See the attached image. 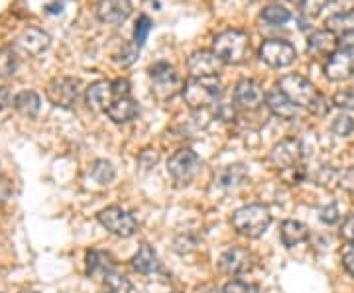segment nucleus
I'll return each instance as SVG.
<instances>
[{
    "mask_svg": "<svg viewBox=\"0 0 354 293\" xmlns=\"http://www.w3.org/2000/svg\"><path fill=\"white\" fill-rule=\"evenodd\" d=\"M278 89L290 99L297 108H305L311 115L327 116L333 108V99H327L315 85L297 73H288L278 81Z\"/></svg>",
    "mask_w": 354,
    "mask_h": 293,
    "instance_id": "obj_1",
    "label": "nucleus"
},
{
    "mask_svg": "<svg viewBox=\"0 0 354 293\" xmlns=\"http://www.w3.org/2000/svg\"><path fill=\"white\" fill-rule=\"evenodd\" d=\"M181 95L191 111H203L221 101L223 83L218 77H189L181 89Z\"/></svg>",
    "mask_w": 354,
    "mask_h": 293,
    "instance_id": "obj_2",
    "label": "nucleus"
},
{
    "mask_svg": "<svg viewBox=\"0 0 354 293\" xmlns=\"http://www.w3.org/2000/svg\"><path fill=\"white\" fill-rule=\"evenodd\" d=\"M225 65H242L250 57V36L242 30H225L213 38V48Z\"/></svg>",
    "mask_w": 354,
    "mask_h": 293,
    "instance_id": "obj_3",
    "label": "nucleus"
},
{
    "mask_svg": "<svg viewBox=\"0 0 354 293\" xmlns=\"http://www.w3.org/2000/svg\"><path fill=\"white\" fill-rule=\"evenodd\" d=\"M272 225V213L266 205L252 203L241 207L232 215V229L246 238H260Z\"/></svg>",
    "mask_w": 354,
    "mask_h": 293,
    "instance_id": "obj_4",
    "label": "nucleus"
},
{
    "mask_svg": "<svg viewBox=\"0 0 354 293\" xmlns=\"http://www.w3.org/2000/svg\"><path fill=\"white\" fill-rule=\"evenodd\" d=\"M81 81L77 77L69 75H57L51 79L46 87V99L64 111H71L81 99Z\"/></svg>",
    "mask_w": 354,
    "mask_h": 293,
    "instance_id": "obj_5",
    "label": "nucleus"
},
{
    "mask_svg": "<svg viewBox=\"0 0 354 293\" xmlns=\"http://www.w3.org/2000/svg\"><path fill=\"white\" fill-rule=\"evenodd\" d=\"M148 75L152 79V95L158 101L174 99L177 95V91L183 89L176 67L169 65L167 62H158V64L150 65Z\"/></svg>",
    "mask_w": 354,
    "mask_h": 293,
    "instance_id": "obj_6",
    "label": "nucleus"
},
{
    "mask_svg": "<svg viewBox=\"0 0 354 293\" xmlns=\"http://www.w3.org/2000/svg\"><path fill=\"white\" fill-rule=\"evenodd\" d=\"M258 57L262 64L272 69H286L295 64L297 50L293 44L286 41V39H266L258 48Z\"/></svg>",
    "mask_w": 354,
    "mask_h": 293,
    "instance_id": "obj_7",
    "label": "nucleus"
},
{
    "mask_svg": "<svg viewBox=\"0 0 354 293\" xmlns=\"http://www.w3.org/2000/svg\"><path fill=\"white\" fill-rule=\"evenodd\" d=\"M199 167H201V158L191 148H181L167 160V173L177 185H189L199 173Z\"/></svg>",
    "mask_w": 354,
    "mask_h": 293,
    "instance_id": "obj_8",
    "label": "nucleus"
},
{
    "mask_svg": "<svg viewBox=\"0 0 354 293\" xmlns=\"http://www.w3.org/2000/svg\"><path fill=\"white\" fill-rule=\"evenodd\" d=\"M97 218L111 234L120 236V238H130L138 230V220L134 218V215L124 211L118 205H111V207L102 209L101 213L97 215Z\"/></svg>",
    "mask_w": 354,
    "mask_h": 293,
    "instance_id": "obj_9",
    "label": "nucleus"
},
{
    "mask_svg": "<svg viewBox=\"0 0 354 293\" xmlns=\"http://www.w3.org/2000/svg\"><path fill=\"white\" fill-rule=\"evenodd\" d=\"M301 160H304V144L297 138H283L270 152V162L281 171L301 166Z\"/></svg>",
    "mask_w": 354,
    "mask_h": 293,
    "instance_id": "obj_10",
    "label": "nucleus"
},
{
    "mask_svg": "<svg viewBox=\"0 0 354 293\" xmlns=\"http://www.w3.org/2000/svg\"><path fill=\"white\" fill-rule=\"evenodd\" d=\"M51 38L48 32H44L41 28L36 26H28L24 28L16 39H14V50L24 53L28 57H38L44 51L50 50Z\"/></svg>",
    "mask_w": 354,
    "mask_h": 293,
    "instance_id": "obj_11",
    "label": "nucleus"
},
{
    "mask_svg": "<svg viewBox=\"0 0 354 293\" xmlns=\"http://www.w3.org/2000/svg\"><path fill=\"white\" fill-rule=\"evenodd\" d=\"M317 185L325 187V189H342V191L354 193V167H346V169H337V167L323 166L315 171Z\"/></svg>",
    "mask_w": 354,
    "mask_h": 293,
    "instance_id": "obj_12",
    "label": "nucleus"
},
{
    "mask_svg": "<svg viewBox=\"0 0 354 293\" xmlns=\"http://www.w3.org/2000/svg\"><path fill=\"white\" fill-rule=\"evenodd\" d=\"M232 101H234V106H239L242 111H258L266 102V95L258 81H254V79H241L234 85Z\"/></svg>",
    "mask_w": 354,
    "mask_h": 293,
    "instance_id": "obj_13",
    "label": "nucleus"
},
{
    "mask_svg": "<svg viewBox=\"0 0 354 293\" xmlns=\"http://www.w3.org/2000/svg\"><path fill=\"white\" fill-rule=\"evenodd\" d=\"M225 64L213 50H197L187 57L189 77H218Z\"/></svg>",
    "mask_w": 354,
    "mask_h": 293,
    "instance_id": "obj_14",
    "label": "nucleus"
},
{
    "mask_svg": "<svg viewBox=\"0 0 354 293\" xmlns=\"http://www.w3.org/2000/svg\"><path fill=\"white\" fill-rule=\"evenodd\" d=\"M218 266L228 276H241V274H246L254 268V256L246 248L230 246L221 254Z\"/></svg>",
    "mask_w": 354,
    "mask_h": 293,
    "instance_id": "obj_15",
    "label": "nucleus"
},
{
    "mask_svg": "<svg viewBox=\"0 0 354 293\" xmlns=\"http://www.w3.org/2000/svg\"><path fill=\"white\" fill-rule=\"evenodd\" d=\"M95 14L102 24H124L132 14V0H99Z\"/></svg>",
    "mask_w": 354,
    "mask_h": 293,
    "instance_id": "obj_16",
    "label": "nucleus"
},
{
    "mask_svg": "<svg viewBox=\"0 0 354 293\" xmlns=\"http://www.w3.org/2000/svg\"><path fill=\"white\" fill-rule=\"evenodd\" d=\"M354 75V51L339 50L330 55L329 59L325 62V77L339 83V81H346Z\"/></svg>",
    "mask_w": 354,
    "mask_h": 293,
    "instance_id": "obj_17",
    "label": "nucleus"
},
{
    "mask_svg": "<svg viewBox=\"0 0 354 293\" xmlns=\"http://www.w3.org/2000/svg\"><path fill=\"white\" fill-rule=\"evenodd\" d=\"M113 81H95L85 89V104L93 113H106L109 106L113 104Z\"/></svg>",
    "mask_w": 354,
    "mask_h": 293,
    "instance_id": "obj_18",
    "label": "nucleus"
},
{
    "mask_svg": "<svg viewBox=\"0 0 354 293\" xmlns=\"http://www.w3.org/2000/svg\"><path fill=\"white\" fill-rule=\"evenodd\" d=\"M339 50V38L330 30H317L307 38V51L315 59H329Z\"/></svg>",
    "mask_w": 354,
    "mask_h": 293,
    "instance_id": "obj_19",
    "label": "nucleus"
},
{
    "mask_svg": "<svg viewBox=\"0 0 354 293\" xmlns=\"http://www.w3.org/2000/svg\"><path fill=\"white\" fill-rule=\"evenodd\" d=\"M266 106L279 120H293L299 113V108L278 87H274V89L266 93Z\"/></svg>",
    "mask_w": 354,
    "mask_h": 293,
    "instance_id": "obj_20",
    "label": "nucleus"
},
{
    "mask_svg": "<svg viewBox=\"0 0 354 293\" xmlns=\"http://www.w3.org/2000/svg\"><path fill=\"white\" fill-rule=\"evenodd\" d=\"M85 266H87L88 278H99V276L106 278L116 268V260L106 250H88L87 258H85Z\"/></svg>",
    "mask_w": 354,
    "mask_h": 293,
    "instance_id": "obj_21",
    "label": "nucleus"
},
{
    "mask_svg": "<svg viewBox=\"0 0 354 293\" xmlns=\"http://www.w3.org/2000/svg\"><path fill=\"white\" fill-rule=\"evenodd\" d=\"M106 116L113 120L114 124H127L130 120H134L138 116V102L132 97H120L114 99L113 104L109 106Z\"/></svg>",
    "mask_w": 354,
    "mask_h": 293,
    "instance_id": "obj_22",
    "label": "nucleus"
},
{
    "mask_svg": "<svg viewBox=\"0 0 354 293\" xmlns=\"http://www.w3.org/2000/svg\"><path fill=\"white\" fill-rule=\"evenodd\" d=\"M14 111L24 118H36L41 108V97L36 91H20L12 99Z\"/></svg>",
    "mask_w": 354,
    "mask_h": 293,
    "instance_id": "obj_23",
    "label": "nucleus"
},
{
    "mask_svg": "<svg viewBox=\"0 0 354 293\" xmlns=\"http://www.w3.org/2000/svg\"><path fill=\"white\" fill-rule=\"evenodd\" d=\"M279 238H281L286 248H293V246L305 243L309 238V229H307V225L299 223V220H286L281 225V230H279Z\"/></svg>",
    "mask_w": 354,
    "mask_h": 293,
    "instance_id": "obj_24",
    "label": "nucleus"
},
{
    "mask_svg": "<svg viewBox=\"0 0 354 293\" xmlns=\"http://www.w3.org/2000/svg\"><path fill=\"white\" fill-rule=\"evenodd\" d=\"M132 268L136 270L138 274L144 276H150L156 270L160 268V262H158V254L150 244H142L138 248V252L132 256Z\"/></svg>",
    "mask_w": 354,
    "mask_h": 293,
    "instance_id": "obj_25",
    "label": "nucleus"
},
{
    "mask_svg": "<svg viewBox=\"0 0 354 293\" xmlns=\"http://www.w3.org/2000/svg\"><path fill=\"white\" fill-rule=\"evenodd\" d=\"M246 179H248V169L242 166V164H232V166H227L218 173L216 181L225 189H234V187L242 185Z\"/></svg>",
    "mask_w": 354,
    "mask_h": 293,
    "instance_id": "obj_26",
    "label": "nucleus"
},
{
    "mask_svg": "<svg viewBox=\"0 0 354 293\" xmlns=\"http://www.w3.org/2000/svg\"><path fill=\"white\" fill-rule=\"evenodd\" d=\"M325 28L330 30L333 34H337V38L346 32H354V10H342V12L333 14L330 18H327Z\"/></svg>",
    "mask_w": 354,
    "mask_h": 293,
    "instance_id": "obj_27",
    "label": "nucleus"
},
{
    "mask_svg": "<svg viewBox=\"0 0 354 293\" xmlns=\"http://www.w3.org/2000/svg\"><path fill=\"white\" fill-rule=\"evenodd\" d=\"M260 20L270 26H286L291 20V12L279 4H268L260 12Z\"/></svg>",
    "mask_w": 354,
    "mask_h": 293,
    "instance_id": "obj_28",
    "label": "nucleus"
},
{
    "mask_svg": "<svg viewBox=\"0 0 354 293\" xmlns=\"http://www.w3.org/2000/svg\"><path fill=\"white\" fill-rule=\"evenodd\" d=\"M18 69V51L14 46L0 48V79H10Z\"/></svg>",
    "mask_w": 354,
    "mask_h": 293,
    "instance_id": "obj_29",
    "label": "nucleus"
},
{
    "mask_svg": "<svg viewBox=\"0 0 354 293\" xmlns=\"http://www.w3.org/2000/svg\"><path fill=\"white\" fill-rule=\"evenodd\" d=\"M91 178L95 183H99V185H109V183H113L114 176H116V171H114V166L111 162H106V160H97L93 166H91Z\"/></svg>",
    "mask_w": 354,
    "mask_h": 293,
    "instance_id": "obj_30",
    "label": "nucleus"
},
{
    "mask_svg": "<svg viewBox=\"0 0 354 293\" xmlns=\"http://www.w3.org/2000/svg\"><path fill=\"white\" fill-rule=\"evenodd\" d=\"M130 290H132V283L122 274L113 272L104 278V293H130Z\"/></svg>",
    "mask_w": 354,
    "mask_h": 293,
    "instance_id": "obj_31",
    "label": "nucleus"
},
{
    "mask_svg": "<svg viewBox=\"0 0 354 293\" xmlns=\"http://www.w3.org/2000/svg\"><path fill=\"white\" fill-rule=\"evenodd\" d=\"M153 30L152 18L148 14H140L138 20H136V26H134V44L142 48L146 44V39L150 36V32Z\"/></svg>",
    "mask_w": 354,
    "mask_h": 293,
    "instance_id": "obj_32",
    "label": "nucleus"
},
{
    "mask_svg": "<svg viewBox=\"0 0 354 293\" xmlns=\"http://www.w3.org/2000/svg\"><path fill=\"white\" fill-rule=\"evenodd\" d=\"M330 130H333V134H337L341 138H346V136H351L354 132V118L351 115H344L342 113V115H339L333 120Z\"/></svg>",
    "mask_w": 354,
    "mask_h": 293,
    "instance_id": "obj_33",
    "label": "nucleus"
},
{
    "mask_svg": "<svg viewBox=\"0 0 354 293\" xmlns=\"http://www.w3.org/2000/svg\"><path fill=\"white\" fill-rule=\"evenodd\" d=\"M330 0H301L299 8H301V16L313 20L317 16H321V12L329 6Z\"/></svg>",
    "mask_w": 354,
    "mask_h": 293,
    "instance_id": "obj_34",
    "label": "nucleus"
},
{
    "mask_svg": "<svg viewBox=\"0 0 354 293\" xmlns=\"http://www.w3.org/2000/svg\"><path fill=\"white\" fill-rule=\"evenodd\" d=\"M138 53H140L138 46H136L134 41H128V44H122V48H120V51L114 55V59L122 65V67H128V65H132L134 62H136Z\"/></svg>",
    "mask_w": 354,
    "mask_h": 293,
    "instance_id": "obj_35",
    "label": "nucleus"
},
{
    "mask_svg": "<svg viewBox=\"0 0 354 293\" xmlns=\"http://www.w3.org/2000/svg\"><path fill=\"white\" fill-rule=\"evenodd\" d=\"M333 106L342 108V111H354V87L339 91V93L333 97Z\"/></svg>",
    "mask_w": 354,
    "mask_h": 293,
    "instance_id": "obj_36",
    "label": "nucleus"
},
{
    "mask_svg": "<svg viewBox=\"0 0 354 293\" xmlns=\"http://www.w3.org/2000/svg\"><path fill=\"white\" fill-rule=\"evenodd\" d=\"M258 285L256 283H248V281L242 280H232L225 283L223 287V293H258Z\"/></svg>",
    "mask_w": 354,
    "mask_h": 293,
    "instance_id": "obj_37",
    "label": "nucleus"
},
{
    "mask_svg": "<svg viewBox=\"0 0 354 293\" xmlns=\"http://www.w3.org/2000/svg\"><path fill=\"white\" fill-rule=\"evenodd\" d=\"M319 218H321L323 223H327V225H335V223H339V218H341L339 207H337L335 203L323 207V209L319 211Z\"/></svg>",
    "mask_w": 354,
    "mask_h": 293,
    "instance_id": "obj_38",
    "label": "nucleus"
},
{
    "mask_svg": "<svg viewBox=\"0 0 354 293\" xmlns=\"http://www.w3.org/2000/svg\"><path fill=\"white\" fill-rule=\"evenodd\" d=\"M341 238L344 240V243L351 244V246L354 244V213L353 215H348V217L342 220Z\"/></svg>",
    "mask_w": 354,
    "mask_h": 293,
    "instance_id": "obj_39",
    "label": "nucleus"
},
{
    "mask_svg": "<svg viewBox=\"0 0 354 293\" xmlns=\"http://www.w3.org/2000/svg\"><path fill=\"white\" fill-rule=\"evenodd\" d=\"M113 93H114V99H120V97H130V81H128L127 77L114 79Z\"/></svg>",
    "mask_w": 354,
    "mask_h": 293,
    "instance_id": "obj_40",
    "label": "nucleus"
},
{
    "mask_svg": "<svg viewBox=\"0 0 354 293\" xmlns=\"http://www.w3.org/2000/svg\"><path fill=\"white\" fill-rule=\"evenodd\" d=\"M10 193H12V185H10V181H8V179L0 178V209H2V205L10 199Z\"/></svg>",
    "mask_w": 354,
    "mask_h": 293,
    "instance_id": "obj_41",
    "label": "nucleus"
},
{
    "mask_svg": "<svg viewBox=\"0 0 354 293\" xmlns=\"http://www.w3.org/2000/svg\"><path fill=\"white\" fill-rule=\"evenodd\" d=\"M342 266H344V270L354 278V244L342 254Z\"/></svg>",
    "mask_w": 354,
    "mask_h": 293,
    "instance_id": "obj_42",
    "label": "nucleus"
},
{
    "mask_svg": "<svg viewBox=\"0 0 354 293\" xmlns=\"http://www.w3.org/2000/svg\"><path fill=\"white\" fill-rule=\"evenodd\" d=\"M339 48L341 50L354 51V32H346V34L339 36Z\"/></svg>",
    "mask_w": 354,
    "mask_h": 293,
    "instance_id": "obj_43",
    "label": "nucleus"
},
{
    "mask_svg": "<svg viewBox=\"0 0 354 293\" xmlns=\"http://www.w3.org/2000/svg\"><path fill=\"white\" fill-rule=\"evenodd\" d=\"M8 102H10V91L8 87L0 85V111H4L8 106Z\"/></svg>",
    "mask_w": 354,
    "mask_h": 293,
    "instance_id": "obj_44",
    "label": "nucleus"
},
{
    "mask_svg": "<svg viewBox=\"0 0 354 293\" xmlns=\"http://www.w3.org/2000/svg\"><path fill=\"white\" fill-rule=\"evenodd\" d=\"M288 2H291V4H301V0H288Z\"/></svg>",
    "mask_w": 354,
    "mask_h": 293,
    "instance_id": "obj_45",
    "label": "nucleus"
},
{
    "mask_svg": "<svg viewBox=\"0 0 354 293\" xmlns=\"http://www.w3.org/2000/svg\"><path fill=\"white\" fill-rule=\"evenodd\" d=\"M20 293H38V292H20Z\"/></svg>",
    "mask_w": 354,
    "mask_h": 293,
    "instance_id": "obj_46",
    "label": "nucleus"
}]
</instances>
